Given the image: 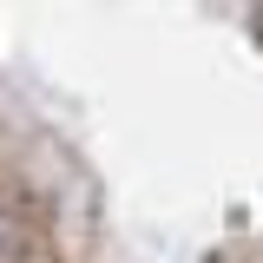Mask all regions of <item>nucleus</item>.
<instances>
[{
    "instance_id": "obj_1",
    "label": "nucleus",
    "mask_w": 263,
    "mask_h": 263,
    "mask_svg": "<svg viewBox=\"0 0 263 263\" xmlns=\"http://www.w3.org/2000/svg\"><path fill=\"white\" fill-rule=\"evenodd\" d=\"M0 263H33V224L13 204H0Z\"/></svg>"
}]
</instances>
